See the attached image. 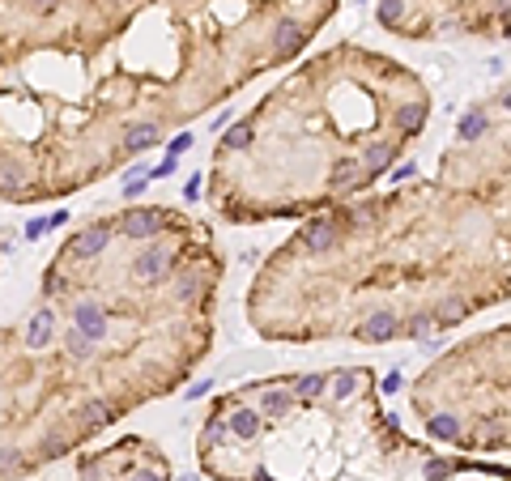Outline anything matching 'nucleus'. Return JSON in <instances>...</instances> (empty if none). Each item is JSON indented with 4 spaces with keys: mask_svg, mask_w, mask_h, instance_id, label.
<instances>
[{
    "mask_svg": "<svg viewBox=\"0 0 511 481\" xmlns=\"http://www.w3.org/2000/svg\"><path fill=\"white\" fill-rule=\"evenodd\" d=\"M302 39H307V34H302V26H298V22H281V26L273 30V47L281 51V56L298 51V47H302Z\"/></svg>",
    "mask_w": 511,
    "mask_h": 481,
    "instance_id": "6e6552de",
    "label": "nucleus"
},
{
    "mask_svg": "<svg viewBox=\"0 0 511 481\" xmlns=\"http://www.w3.org/2000/svg\"><path fill=\"white\" fill-rule=\"evenodd\" d=\"M149 145H158V128H153V124H136V128L124 137V149H128V153H141V149H149Z\"/></svg>",
    "mask_w": 511,
    "mask_h": 481,
    "instance_id": "ddd939ff",
    "label": "nucleus"
},
{
    "mask_svg": "<svg viewBox=\"0 0 511 481\" xmlns=\"http://www.w3.org/2000/svg\"><path fill=\"white\" fill-rule=\"evenodd\" d=\"M396 328H400V324H396L392 311H375V315H367V324L358 328V337H363L367 345H379V341H392Z\"/></svg>",
    "mask_w": 511,
    "mask_h": 481,
    "instance_id": "20e7f679",
    "label": "nucleus"
},
{
    "mask_svg": "<svg viewBox=\"0 0 511 481\" xmlns=\"http://www.w3.org/2000/svg\"><path fill=\"white\" fill-rule=\"evenodd\" d=\"M320 392H324V375H302V379L294 384V396H302V400H307V396H320Z\"/></svg>",
    "mask_w": 511,
    "mask_h": 481,
    "instance_id": "aec40b11",
    "label": "nucleus"
},
{
    "mask_svg": "<svg viewBox=\"0 0 511 481\" xmlns=\"http://www.w3.org/2000/svg\"><path fill=\"white\" fill-rule=\"evenodd\" d=\"M422 124H426V102H405L396 111V128L400 132H418Z\"/></svg>",
    "mask_w": 511,
    "mask_h": 481,
    "instance_id": "9d476101",
    "label": "nucleus"
},
{
    "mask_svg": "<svg viewBox=\"0 0 511 481\" xmlns=\"http://www.w3.org/2000/svg\"><path fill=\"white\" fill-rule=\"evenodd\" d=\"M337 243V222H312V226H307V247H312V251H328Z\"/></svg>",
    "mask_w": 511,
    "mask_h": 481,
    "instance_id": "1a4fd4ad",
    "label": "nucleus"
},
{
    "mask_svg": "<svg viewBox=\"0 0 511 481\" xmlns=\"http://www.w3.org/2000/svg\"><path fill=\"white\" fill-rule=\"evenodd\" d=\"M226 435H230L226 421H209V431H204V439H209V443H226Z\"/></svg>",
    "mask_w": 511,
    "mask_h": 481,
    "instance_id": "a878e982",
    "label": "nucleus"
},
{
    "mask_svg": "<svg viewBox=\"0 0 511 481\" xmlns=\"http://www.w3.org/2000/svg\"><path fill=\"white\" fill-rule=\"evenodd\" d=\"M149 179H167V175H175V158H167V162H158L153 171H145Z\"/></svg>",
    "mask_w": 511,
    "mask_h": 481,
    "instance_id": "c85d7f7f",
    "label": "nucleus"
},
{
    "mask_svg": "<svg viewBox=\"0 0 511 481\" xmlns=\"http://www.w3.org/2000/svg\"><path fill=\"white\" fill-rule=\"evenodd\" d=\"M367 167H371V175L388 171V167H392V145H371V149H367Z\"/></svg>",
    "mask_w": 511,
    "mask_h": 481,
    "instance_id": "f3484780",
    "label": "nucleus"
},
{
    "mask_svg": "<svg viewBox=\"0 0 511 481\" xmlns=\"http://www.w3.org/2000/svg\"><path fill=\"white\" fill-rule=\"evenodd\" d=\"M358 171H363V167H358L354 158H345V162H337V171H332V188H349V183L358 179Z\"/></svg>",
    "mask_w": 511,
    "mask_h": 481,
    "instance_id": "a211bd4d",
    "label": "nucleus"
},
{
    "mask_svg": "<svg viewBox=\"0 0 511 481\" xmlns=\"http://www.w3.org/2000/svg\"><path fill=\"white\" fill-rule=\"evenodd\" d=\"M400 13H405V0H384V5H379V22L384 26H396Z\"/></svg>",
    "mask_w": 511,
    "mask_h": 481,
    "instance_id": "5701e85b",
    "label": "nucleus"
},
{
    "mask_svg": "<svg viewBox=\"0 0 511 481\" xmlns=\"http://www.w3.org/2000/svg\"><path fill=\"white\" fill-rule=\"evenodd\" d=\"M51 337H56V311H51V307H38L34 319H30V328H26V345H30V349H47Z\"/></svg>",
    "mask_w": 511,
    "mask_h": 481,
    "instance_id": "7ed1b4c3",
    "label": "nucleus"
},
{
    "mask_svg": "<svg viewBox=\"0 0 511 481\" xmlns=\"http://www.w3.org/2000/svg\"><path fill=\"white\" fill-rule=\"evenodd\" d=\"M251 132H255V128H251L247 120H243V124H230L226 137H222V145H226V149H243V145H251Z\"/></svg>",
    "mask_w": 511,
    "mask_h": 481,
    "instance_id": "dca6fc26",
    "label": "nucleus"
},
{
    "mask_svg": "<svg viewBox=\"0 0 511 481\" xmlns=\"http://www.w3.org/2000/svg\"><path fill=\"white\" fill-rule=\"evenodd\" d=\"M426 328H430V315H414V319H409V337H426Z\"/></svg>",
    "mask_w": 511,
    "mask_h": 481,
    "instance_id": "bb28decb",
    "label": "nucleus"
},
{
    "mask_svg": "<svg viewBox=\"0 0 511 481\" xmlns=\"http://www.w3.org/2000/svg\"><path fill=\"white\" fill-rule=\"evenodd\" d=\"M486 128H490V120L482 111H465V116H460V124H456L460 141H477V137H486Z\"/></svg>",
    "mask_w": 511,
    "mask_h": 481,
    "instance_id": "f8f14e48",
    "label": "nucleus"
},
{
    "mask_svg": "<svg viewBox=\"0 0 511 481\" xmlns=\"http://www.w3.org/2000/svg\"><path fill=\"white\" fill-rule=\"evenodd\" d=\"M18 179H22V175H18V171H13V167H5V175H0V188H5V192H9V188H13V183H18Z\"/></svg>",
    "mask_w": 511,
    "mask_h": 481,
    "instance_id": "72a5a7b5",
    "label": "nucleus"
},
{
    "mask_svg": "<svg viewBox=\"0 0 511 481\" xmlns=\"http://www.w3.org/2000/svg\"><path fill=\"white\" fill-rule=\"evenodd\" d=\"M400 388H405V379L396 375V370H392V375H384V392H388V396H392V392H400Z\"/></svg>",
    "mask_w": 511,
    "mask_h": 481,
    "instance_id": "c756f323",
    "label": "nucleus"
},
{
    "mask_svg": "<svg viewBox=\"0 0 511 481\" xmlns=\"http://www.w3.org/2000/svg\"><path fill=\"white\" fill-rule=\"evenodd\" d=\"M64 452H69V443H64L60 435H47V439H43V456H47V460H60Z\"/></svg>",
    "mask_w": 511,
    "mask_h": 481,
    "instance_id": "393cba45",
    "label": "nucleus"
},
{
    "mask_svg": "<svg viewBox=\"0 0 511 481\" xmlns=\"http://www.w3.org/2000/svg\"><path fill=\"white\" fill-rule=\"evenodd\" d=\"M414 171H418V167H414V162H405V167H400V171H392V179H396V183H400V179H409V175H414Z\"/></svg>",
    "mask_w": 511,
    "mask_h": 481,
    "instance_id": "4c0bfd02",
    "label": "nucleus"
},
{
    "mask_svg": "<svg viewBox=\"0 0 511 481\" xmlns=\"http://www.w3.org/2000/svg\"><path fill=\"white\" fill-rule=\"evenodd\" d=\"M200 294V277H183L179 281V298H196Z\"/></svg>",
    "mask_w": 511,
    "mask_h": 481,
    "instance_id": "cd10ccee",
    "label": "nucleus"
},
{
    "mask_svg": "<svg viewBox=\"0 0 511 481\" xmlns=\"http://www.w3.org/2000/svg\"><path fill=\"white\" fill-rule=\"evenodd\" d=\"M183 149H192V137H188V132H183V137H175V141H171V158H179V153H183Z\"/></svg>",
    "mask_w": 511,
    "mask_h": 481,
    "instance_id": "7c9ffc66",
    "label": "nucleus"
},
{
    "mask_svg": "<svg viewBox=\"0 0 511 481\" xmlns=\"http://www.w3.org/2000/svg\"><path fill=\"white\" fill-rule=\"evenodd\" d=\"M260 405H265L273 417H286V413L294 409V396H290V392H281V388H273V392H265V400H260Z\"/></svg>",
    "mask_w": 511,
    "mask_h": 481,
    "instance_id": "2eb2a0df",
    "label": "nucleus"
},
{
    "mask_svg": "<svg viewBox=\"0 0 511 481\" xmlns=\"http://www.w3.org/2000/svg\"><path fill=\"white\" fill-rule=\"evenodd\" d=\"M43 230H51V226H47V218H34V222L26 226V239H38Z\"/></svg>",
    "mask_w": 511,
    "mask_h": 481,
    "instance_id": "2f4dec72",
    "label": "nucleus"
},
{
    "mask_svg": "<svg viewBox=\"0 0 511 481\" xmlns=\"http://www.w3.org/2000/svg\"><path fill=\"white\" fill-rule=\"evenodd\" d=\"M81 477H98V460H94V456L81 460Z\"/></svg>",
    "mask_w": 511,
    "mask_h": 481,
    "instance_id": "e433bc0d",
    "label": "nucleus"
},
{
    "mask_svg": "<svg viewBox=\"0 0 511 481\" xmlns=\"http://www.w3.org/2000/svg\"><path fill=\"white\" fill-rule=\"evenodd\" d=\"M332 392H337V396H341V400H345V396H349V392H354V375H341V379H337V388H332Z\"/></svg>",
    "mask_w": 511,
    "mask_h": 481,
    "instance_id": "473e14b6",
    "label": "nucleus"
},
{
    "mask_svg": "<svg viewBox=\"0 0 511 481\" xmlns=\"http://www.w3.org/2000/svg\"><path fill=\"white\" fill-rule=\"evenodd\" d=\"M426 431H430L435 439H460V421H456L451 413H430Z\"/></svg>",
    "mask_w": 511,
    "mask_h": 481,
    "instance_id": "4468645a",
    "label": "nucleus"
},
{
    "mask_svg": "<svg viewBox=\"0 0 511 481\" xmlns=\"http://www.w3.org/2000/svg\"><path fill=\"white\" fill-rule=\"evenodd\" d=\"M64 341H69V354H73V358H90V354H94V341H90V337H81L77 328H73Z\"/></svg>",
    "mask_w": 511,
    "mask_h": 481,
    "instance_id": "412c9836",
    "label": "nucleus"
},
{
    "mask_svg": "<svg viewBox=\"0 0 511 481\" xmlns=\"http://www.w3.org/2000/svg\"><path fill=\"white\" fill-rule=\"evenodd\" d=\"M115 421V409L107 400H90L81 409V431H102V426H111Z\"/></svg>",
    "mask_w": 511,
    "mask_h": 481,
    "instance_id": "423d86ee",
    "label": "nucleus"
},
{
    "mask_svg": "<svg viewBox=\"0 0 511 481\" xmlns=\"http://www.w3.org/2000/svg\"><path fill=\"white\" fill-rule=\"evenodd\" d=\"M167 264H171V256H167L162 247H149V251H141V256H136L132 269H136V277H141V281H162V277H167Z\"/></svg>",
    "mask_w": 511,
    "mask_h": 481,
    "instance_id": "39448f33",
    "label": "nucleus"
},
{
    "mask_svg": "<svg viewBox=\"0 0 511 481\" xmlns=\"http://www.w3.org/2000/svg\"><path fill=\"white\" fill-rule=\"evenodd\" d=\"M18 468H26V456H22L18 447H0V477H9V473H18Z\"/></svg>",
    "mask_w": 511,
    "mask_h": 481,
    "instance_id": "6ab92c4d",
    "label": "nucleus"
},
{
    "mask_svg": "<svg viewBox=\"0 0 511 481\" xmlns=\"http://www.w3.org/2000/svg\"><path fill=\"white\" fill-rule=\"evenodd\" d=\"M183 196H188V200H196V196H200V179H188V188H183Z\"/></svg>",
    "mask_w": 511,
    "mask_h": 481,
    "instance_id": "58836bf2",
    "label": "nucleus"
},
{
    "mask_svg": "<svg viewBox=\"0 0 511 481\" xmlns=\"http://www.w3.org/2000/svg\"><path fill=\"white\" fill-rule=\"evenodd\" d=\"M255 481H273V477H269V473H265V468H260V473H255Z\"/></svg>",
    "mask_w": 511,
    "mask_h": 481,
    "instance_id": "ea45409f",
    "label": "nucleus"
},
{
    "mask_svg": "<svg viewBox=\"0 0 511 481\" xmlns=\"http://www.w3.org/2000/svg\"><path fill=\"white\" fill-rule=\"evenodd\" d=\"M102 247H107V226H94V230H85V235L73 239V256H81V260L98 256Z\"/></svg>",
    "mask_w": 511,
    "mask_h": 481,
    "instance_id": "0eeeda50",
    "label": "nucleus"
},
{
    "mask_svg": "<svg viewBox=\"0 0 511 481\" xmlns=\"http://www.w3.org/2000/svg\"><path fill=\"white\" fill-rule=\"evenodd\" d=\"M226 426H230V435H239V439H255V431H260V417H255V409H234V417H230Z\"/></svg>",
    "mask_w": 511,
    "mask_h": 481,
    "instance_id": "9b49d317",
    "label": "nucleus"
},
{
    "mask_svg": "<svg viewBox=\"0 0 511 481\" xmlns=\"http://www.w3.org/2000/svg\"><path fill=\"white\" fill-rule=\"evenodd\" d=\"M162 226V213L158 209H128L120 218V235L124 239H153Z\"/></svg>",
    "mask_w": 511,
    "mask_h": 481,
    "instance_id": "f257e3e1",
    "label": "nucleus"
},
{
    "mask_svg": "<svg viewBox=\"0 0 511 481\" xmlns=\"http://www.w3.org/2000/svg\"><path fill=\"white\" fill-rule=\"evenodd\" d=\"M73 328L90 341H102L107 337V311H102L98 302H77L73 307Z\"/></svg>",
    "mask_w": 511,
    "mask_h": 481,
    "instance_id": "f03ea898",
    "label": "nucleus"
},
{
    "mask_svg": "<svg viewBox=\"0 0 511 481\" xmlns=\"http://www.w3.org/2000/svg\"><path fill=\"white\" fill-rule=\"evenodd\" d=\"M451 473H456L451 460H426V477H430V481H447Z\"/></svg>",
    "mask_w": 511,
    "mask_h": 481,
    "instance_id": "b1692460",
    "label": "nucleus"
},
{
    "mask_svg": "<svg viewBox=\"0 0 511 481\" xmlns=\"http://www.w3.org/2000/svg\"><path fill=\"white\" fill-rule=\"evenodd\" d=\"M465 311H469V307H465V298H447V302H443V311H439V324H456V319L465 315Z\"/></svg>",
    "mask_w": 511,
    "mask_h": 481,
    "instance_id": "4be33fe9",
    "label": "nucleus"
},
{
    "mask_svg": "<svg viewBox=\"0 0 511 481\" xmlns=\"http://www.w3.org/2000/svg\"><path fill=\"white\" fill-rule=\"evenodd\" d=\"M209 388H214V384H209V379H200V384H196V388H188V400H196V396H204V392H209Z\"/></svg>",
    "mask_w": 511,
    "mask_h": 481,
    "instance_id": "f704fd0d",
    "label": "nucleus"
},
{
    "mask_svg": "<svg viewBox=\"0 0 511 481\" xmlns=\"http://www.w3.org/2000/svg\"><path fill=\"white\" fill-rule=\"evenodd\" d=\"M132 481H162V473H153V468H141V473H132Z\"/></svg>",
    "mask_w": 511,
    "mask_h": 481,
    "instance_id": "c9c22d12",
    "label": "nucleus"
}]
</instances>
